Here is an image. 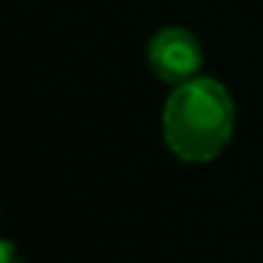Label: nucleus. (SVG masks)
Instances as JSON below:
<instances>
[{
    "label": "nucleus",
    "mask_w": 263,
    "mask_h": 263,
    "mask_svg": "<svg viewBox=\"0 0 263 263\" xmlns=\"http://www.w3.org/2000/svg\"><path fill=\"white\" fill-rule=\"evenodd\" d=\"M235 105L229 90L214 78H192L171 90L161 111L167 149L186 164L214 161L232 140Z\"/></svg>",
    "instance_id": "f257e3e1"
},
{
    "label": "nucleus",
    "mask_w": 263,
    "mask_h": 263,
    "mask_svg": "<svg viewBox=\"0 0 263 263\" xmlns=\"http://www.w3.org/2000/svg\"><path fill=\"white\" fill-rule=\"evenodd\" d=\"M146 59H149V68L158 81L171 84V87H180L192 78H198L201 71V44L198 37L189 31V28H180V25H167L161 28L149 47H146Z\"/></svg>",
    "instance_id": "f03ea898"
},
{
    "label": "nucleus",
    "mask_w": 263,
    "mask_h": 263,
    "mask_svg": "<svg viewBox=\"0 0 263 263\" xmlns=\"http://www.w3.org/2000/svg\"><path fill=\"white\" fill-rule=\"evenodd\" d=\"M0 263H25V257L19 254V248H16L10 238L0 241Z\"/></svg>",
    "instance_id": "7ed1b4c3"
}]
</instances>
